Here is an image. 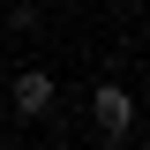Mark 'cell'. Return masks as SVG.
Segmentation results:
<instances>
[{"label":"cell","instance_id":"2","mask_svg":"<svg viewBox=\"0 0 150 150\" xmlns=\"http://www.w3.org/2000/svg\"><path fill=\"white\" fill-rule=\"evenodd\" d=\"M53 98H60V83H53L45 68H15V83H8L15 120H45V112H53Z\"/></svg>","mask_w":150,"mask_h":150},{"label":"cell","instance_id":"1","mask_svg":"<svg viewBox=\"0 0 150 150\" xmlns=\"http://www.w3.org/2000/svg\"><path fill=\"white\" fill-rule=\"evenodd\" d=\"M90 120H98L105 143H128V135H135V90H128V83H98V90H90Z\"/></svg>","mask_w":150,"mask_h":150}]
</instances>
